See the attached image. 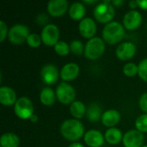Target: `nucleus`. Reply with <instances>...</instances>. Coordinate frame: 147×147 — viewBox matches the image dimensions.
I'll list each match as a JSON object with an SVG mask.
<instances>
[{"instance_id":"f257e3e1","label":"nucleus","mask_w":147,"mask_h":147,"mask_svg":"<svg viewBox=\"0 0 147 147\" xmlns=\"http://www.w3.org/2000/svg\"><path fill=\"white\" fill-rule=\"evenodd\" d=\"M60 134L66 140L74 143L84 135V127L79 120L68 119L62 122Z\"/></svg>"},{"instance_id":"f03ea898","label":"nucleus","mask_w":147,"mask_h":147,"mask_svg":"<svg viewBox=\"0 0 147 147\" xmlns=\"http://www.w3.org/2000/svg\"><path fill=\"white\" fill-rule=\"evenodd\" d=\"M125 34L126 32L124 26L118 22L113 21L104 26L102 36L105 43L109 45H115L123 40Z\"/></svg>"},{"instance_id":"7ed1b4c3","label":"nucleus","mask_w":147,"mask_h":147,"mask_svg":"<svg viewBox=\"0 0 147 147\" xmlns=\"http://www.w3.org/2000/svg\"><path fill=\"white\" fill-rule=\"evenodd\" d=\"M93 16L95 21L106 25L113 22V19L115 16V6L110 1H103L102 3L96 4V6L94 8Z\"/></svg>"},{"instance_id":"20e7f679","label":"nucleus","mask_w":147,"mask_h":147,"mask_svg":"<svg viewBox=\"0 0 147 147\" xmlns=\"http://www.w3.org/2000/svg\"><path fill=\"white\" fill-rule=\"evenodd\" d=\"M105 41L102 38L93 37L90 39L84 47V56L90 60H96L101 58L105 52Z\"/></svg>"},{"instance_id":"39448f33","label":"nucleus","mask_w":147,"mask_h":147,"mask_svg":"<svg viewBox=\"0 0 147 147\" xmlns=\"http://www.w3.org/2000/svg\"><path fill=\"white\" fill-rule=\"evenodd\" d=\"M57 100L63 105H71L76 100V90L72 85L66 82H62L58 84L56 90Z\"/></svg>"},{"instance_id":"423d86ee","label":"nucleus","mask_w":147,"mask_h":147,"mask_svg":"<svg viewBox=\"0 0 147 147\" xmlns=\"http://www.w3.org/2000/svg\"><path fill=\"white\" fill-rule=\"evenodd\" d=\"M34 108L32 101L27 96H21L14 105L15 115L21 120H29L34 114Z\"/></svg>"},{"instance_id":"0eeeda50","label":"nucleus","mask_w":147,"mask_h":147,"mask_svg":"<svg viewBox=\"0 0 147 147\" xmlns=\"http://www.w3.org/2000/svg\"><path fill=\"white\" fill-rule=\"evenodd\" d=\"M29 34L30 33L28 26L24 24H16L9 29L8 39L13 45H21L26 42Z\"/></svg>"},{"instance_id":"6e6552de","label":"nucleus","mask_w":147,"mask_h":147,"mask_svg":"<svg viewBox=\"0 0 147 147\" xmlns=\"http://www.w3.org/2000/svg\"><path fill=\"white\" fill-rule=\"evenodd\" d=\"M40 37L43 44L47 47H54L59 41V29L55 24L48 23L42 28Z\"/></svg>"},{"instance_id":"1a4fd4ad","label":"nucleus","mask_w":147,"mask_h":147,"mask_svg":"<svg viewBox=\"0 0 147 147\" xmlns=\"http://www.w3.org/2000/svg\"><path fill=\"white\" fill-rule=\"evenodd\" d=\"M144 142V134L137 129H132L125 133L122 140V144L125 147H142Z\"/></svg>"},{"instance_id":"9d476101","label":"nucleus","mask_w":147,"mask_h":147,"mask_svg":"<svg viewBox=\"0 0 147 147\" xmlns=\"http://www.w3.org/2000/svg\"><path fill=\"white\" fill-rule=\"evenodd\" d=\"M142 15L140 11L131 9L125 14L122 20V25L125 29L134 31L137 29L142 23Z\"/></svg>"},{"instance_id":"9b49d317","label":"nucleus","mask_w":147,"mask_h":147,"mask_svg":"<svg viewBox=\"0 0 147 147\" xmlns=\"http://www.w3.org/2000/svg\"><path fill=\"white\" fill-rule=\"evenodd\" d=\"M136 52H137L136 45L134 42L126 41L121 43L117 47L115 50V55L120 60L128 61L134 57Z\"/></svg>"},{"instance_id":"f8f14e48","label":"nucleus","mask_w":147,"mask_h":147,"mask_svg":"<svg viewBox=\"0 0 147 147\" xmlns=\"http://www.w3.org/2000/svg\"><path fill=\"white\" fill-rule=\"evenodd\" d=\"M97 27L96 21L90 17H85L82 21L79 22L78 24V31L82 37L85 39H92L95 37L96 33Z\"/></svg>"},{"instance_id":"ddd939ff","label":"nucleus","mask_w":147,"mask_h":147,"mask_svg":"<svg viewBox=\"0 0 147 147\" xmlns=\"http://www.w3.org/2000/svg\"><path fill=\"white\" fill-rule=\"evenodd\" d=\"M59 77H60V72H59L57 66L53 64H47L40 70V78L47 85L55 84Z\"/></svg>"},{"instance_id":"4468645a","label":"nucleus","mask_w":147,"mask_h":147,"mask_svg":"<svg viewBox=\"0 0 147 147\" xmlns=\"http://www.w3.org/2000/svg\"><path fill=\"white\" fill-rule=\"evenodd\" d=\"M69 3L66 0H51L48 2L47 9L51 16L60 17L69 10Z\"/></svg>"},{"instance_id":"2eb2a0df","label":"nucleus","mask_w":147,"mask_h":147,"mask_svg":"<svg viewBox=\"0 0 147 147\" xmlns=\"http://www.w3.org/2000/svg\"><path fill=\"white\" fill-rule=\"evenodd\" d=\"M84 143L89 147H102L104 145V135L96 129H90L84 135Z\"/></svg>"},{"instance_id":"dca6fc26","label":"nucleus","mask_w":147,"mask_h":147,"mask_svg":"<svg viewBox=\"0 0 147 147\" xmlns=\"http://www.w3.org/2000/svg\"><path fill=\"white\" fill-rule=\"evenodd\" d=\"M80 72V68L76 63L65 64L60 71V78L63 82H71L75 80Z\"/></svg>"},{"instance_id":"f3484780","label":"nucleus","mask_w":147,"mask_h":147,"mask_svg":"<svg viewBox=\"0 0 147 147\" xmlns=\"http://www.w3.org/2000/svg\"><path fill=\"white\" fill-rule=\"evenodd\" d=\"M16 91L9 86L0 87V103L5 107H10L16 104L17 101Z\"/></svg>"},{"instance_id":"a211bd4d","label":"nucleus","mask_w":147,"mask_h":147,"mask_svg":"<svg viewBox=\"0 0 147 147\" xmlns=\"http://www.w3.org/2000/svg\"><path fill=\"white\" fill-rule=\"evenodd\" d=\"M121 114L116 109H108L103 112L101 121L104 127L109 128L115 127L121 121Z\"/></svg>"},{"instance_id":"6ab92c4d","label":"nucleus","mask_w":147,"mask_h":147,"mask_svg":"<svg viewBox=\"0 0 147 147\" xmlns=\"http://www.w3.org/2000/svg\"><path fill=\"white\" fill-rule=\"evenodd\" d=\"M123 136L124 135H123L122 132L117 127L109 128L104 134L105 141L108 144L112 145V146H115V145H118L119 143L122 142Z\"/></svg>"},{"instance_id":"aec40b11","label":"nucleus","mask_w":147,"mask_h":147,"mask_svg":"<svg viewBox=\"0 0 147 147\" xmlns=\"http://www.w3.org/2000/svg\"><path fill=\"white\" fill-rule=\"evenodd\" d=\"M69 16L70 17L74 20V21H82L85 16L86 13V9L85 6L80 3V2H76L73 3L70 8H69Z\"/></svg>"},{"instance_id":"412c9836","label":"nucleus","mask_w":147,"mask_h":147,"mask_svg":"<svg viewBox=\"0 0 147 147\" xmlns=\"http://www.w3.org/2000/svg\"><path fill=\"white\" fill-rule=\"evenodd\" d=\"M56 99V93L52 88L45 87L41 90L40 93V101L44 106H53L55 103Z\"/></svg>"},{"instance_id":"4be33fe9","label":"nucleus","mask_w":147,"mask_h":147,"mask_svg":"<svg viewBox=\"0 0 147 147\" xmlns=\"http://www.w3.org/2000/svg\"><path fill=\"white\" fill-rule=\"evenodd\" d=\"M70 114L73 117V119L80 120L86 115L87 107L84 105V103L81 101H75L73 102L69 108Z\"/></svg>"},{"instance_id":"5701e85b","label":"nucleus","mask_w":147,"mask_h":147,"mask_svg":"<svg viewBox=\"0 0 147 147\" xmlns=\"http://www.w3.org/2000/svg\"><path fill=\"white\" fill-rule=\"evenodd\" d=\"M102 114L103 113H102V109H101L100 105L98 103L93 102V103H90L87 107L85 115H86L88 121H90L91 122H96L102 119Z\"/></svg>"},{"instance_id":"b1692460","label":"nucleus","mask_w":147,"mask_h":147,"mask_svg":"<svg viewBox=\"0 0 147 147\" xmlns=\"http://www.w3.org/2000/svg\"><path fill=\"white\" fill-rule=\"evenodd\" d=\"M20 138L13 133L3 134L0 138V147H19Z\"/></svg>"},{"instance_id":"393cba45","label":"nucleus","mask_w":147,"mask_h":147,"mask_svg":"<svg viewBox=\"0 0 147 147\" xmlns=\"http://www.w3.org/2000/svg\"><path fill=\"white\" fill-rule=\"evenodd\" d=\"M54 52L61 57H65L67 56L69 54V53L71 52L70 49V45L64 41V40H59L54 47H53Z\"/></svg>"},{"instance_id":"a878e982","label":"nucleus","mask_w":147,"mask_h":147,"mask_svg":"<svg viewBox=\"0 0 147 147\" xmlns=\"http://www.w3.org/2000/svg\"><path fill=\"white\" fill-rule=\"evenodd\" d=\"M84 45L80 40H73L70 43L71 53H72L76 56H81L84 53Z\"/></svg>"},{"instance_id":"bb28decb","label":"nucleus","mask_w":147,"mask_h":147,"mask_svg":"<svg viewBox=\"0 0 147 147\" xmlns=\"http://www.w3.org/2000/svg\"><path fill=\"white\" fill-rule=\"evenodd\" d=\"M122 71L124 75H126L128 78H134L137 74H139V67L135 63L128 62L124 65L122 68Z\"/></svg>"},{"instance_id":"cd10ccee","label":"nucleus","mask_w":147,"mask_h":147,"mask_svg":"<svg viewBox=\"0 0 147 147\" xmlns=\"http://www.w3.org/2000/svg\"><path fill=\"white\" fill-rule=\"evenodd\" d=\"M135 127L142 134L147 133V114H143L136 119Z\"/></svg>"},{"instance_id":"c85d7f7f","label":"nucleus","mask_w":147,"mask_h":147,"mask_svg":"<svg viewBox=\"0 0 147 147\" xmlns=\"http://www.w3.org/2000/svg\"><path fill=\"white\" fill-rule=\"evenodd\" d=\"M42 40L40 35H39L36 33H30V34L28 35L26 43L32 48H37L41 45Z\"/></svg>"},{"instance_id":"c756f323","label":"nucleus","mask_w":147,"mask_h":147,"mask_svg":"<svg viewBox=\"0 0 147 147\" xmlns=\"http://www.w3.org/2000/svg\"><path fill=\"white\" fill-rule=\"evenodd\" d=\"M139 67V77L144 81L147 83V58L142 59L140 64L138 65Z\"/></svg>"},{"instance_id":"7c9ffc66","label":"nucleus","mask_w":147,"mask_h":147,"mask_svg":"<svg viewBox=\"0 0 147 147\" xmlns=\"http://www.w3.org/2000/svg\"><path fill=\"white\" fill-rule=\"evenodd\" d=\"M9 29L7 24L3 21H0V42H3L8 37Z\"/></svg>"},{"instance_id":"2f4dec72","label":"nucleus","mask_w":147,"mask_h":147,"mask_svg":"<svg viewBox=\"0 0 147 147\" xmlns=\"http://www.w3.org/2000/svg\"><path fill=\"white\" fill-rule=\"evenodd\" d=\"M139 105L144 114H147V92L141 95L139 101Z\"/></svg>"},{"instance_id":"473e14b6","label":"nucleus","mask_w":147,"mask_h":147,"mask_svg":"<svg viewBox=\"0 0 147 147\" xmlns=\"http://www.w3.org/2000/svg\"><path fill=\"white\" fill-rule=\"evenodd\" d=\"M137 3H138L139 8L144 10H147V0H142V1L137 0Z\"/></svg>"},{"instance_id":"72a5a7b5","label":"nucleus","mask_w":147,"mask_h":147,"mask_svg":"<svg viewBox=\"0 0 147 147\" xmlns=\"http://www.w3.org/2000/svg\"><path fill=\"white\" fill-rule=\"evenodd\" d=\"M111 3L115 7H120L121 5H122L124 3V1H122V0H114V1H111Z\"/></svg>"},{"instance_id":"f704fd0d","label":"nucleus","mask_w":147,"mask_h":147,"mask_svg":"<svg viewBox=\"0 0 147 147\" xmlns=\"http://www.w3.org/2000/svg\"><path fill=\"white\" fill-rule=\"evenodd\" d=\"M128 5H129L130 9H132L133 10H134L136 8H138V7H139V6H138V3H137V1H130V2L128 3Z\"/></svg>"},{"instance_id":"c9c22d12","label":"nucleus","mask_w":147,"mask_h":147,"mask_svg":"<svg viewBox=\"0 0 147 147\" xmlns=\"http://www.w3.org/2000/svg\"><path fill=\"white\" fill-rule=\"evenodd\" d=\"M67 147H84L81 143H78V142H74V143H71V145H69Z\"/></svg>"},{"instance_id":"e433bc0d","label":"nucleus","mask_w":147,"mask_h":147,"mask_svg":"<svg viewBox=\"0 0 147 147\" xmlns=\"http://www.w3.org/2000/svg\"><path fill=\"white\" fill-rule=\"evenodd\" d=\"M29 121H30L31 122H37V121H38V116H37L36 115H33L30 117Z\"/></svg>"},{"instance_id":"4c0bfd02","label":"nucleus","mask_w":147,"mask_h":147,"mask_svg":"<svg viewBox=\"0 0 147 147\" xmlns=\"http://www.w3.org/2000/svg\"><path fill=\"white\" fill-rule=\"evenodd\" d=\"M84 3L92 4V3H97V0H93V1H84Z\"/></svg>"},{"instance_id":"58836bf2","label":"nucleus","mask_w":147,"mask_h":147,"mask_svg":"<svg viewBox=\"0 0 147 147\" xmlns=\"http://www.w3.org/2000/svg\"><path fill=\"white\" fill-rule=\"evenodd\" d=\"M142 147H147V146H145V145H144V146H143Z\"/></svg>"}]
</instances>
